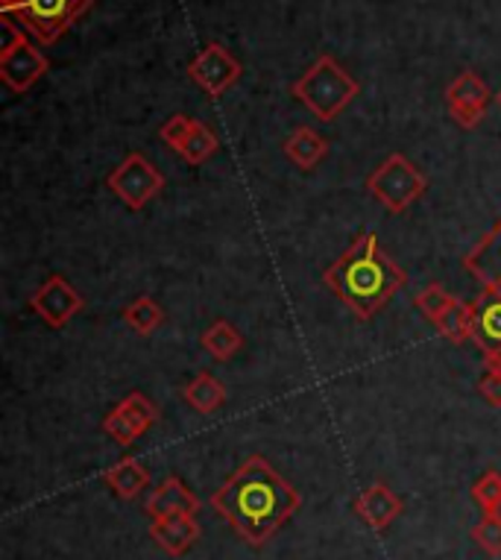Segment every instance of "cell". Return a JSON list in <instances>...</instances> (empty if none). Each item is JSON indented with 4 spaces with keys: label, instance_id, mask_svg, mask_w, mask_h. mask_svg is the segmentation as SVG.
<instances>
[{
    "label": "cell",
    "instance_id": "6da1fadb",
    "mask_svg": "<svg viewBox=\"0 0 501 560\" xmlns=\"http://www.w3.org/2000/svg\"><path fill=\"white\" fill-rule=\"evenodd\" d=\"M211 508L241 540L265 546L296 514L300 493L261 455H249L211 497Z\"/></svg>",
    "mask_w": 501,
    "mask_h": 560
},
{
    "label": "cell",
    "instance_id": "7a4b0ae2",
    "mask_svg": "<svg viewBox=\"0 0 501 560\" xmlns=\"http://www.w3.org/2000/svg\"><path fill=\"white\" fill-rule=\"evenodd\" d=\"M323 282L358 320H370L399 294V288H405L408 273L384 256L375 232H364L323 273Z\"/></svg>",
    "mask_w": 501,
    "mask_h": 560
},
{
    "label": "cell",
    "instance_id": "3957f363",
    "mask_svg": "<svg viewBox=\"0 0 501 560\" xmlns=\"http://www.w3.org/2000/svg\"><path fill=\"white\" fill-rule=\"evenodd\" d=\"M291 94L314 115L328 124L361 94V83L331 54H319L305 74L291 85Z\"/></svg>",
    "mask_w": 501,
    "mask_h": 560
},
{
    "label": "cell",
    "instance_id": "277c9868",
    "mask_svg": "<svg viewBox=\"0 0 501 560\" xmlns=\"http://www.w3.org/2000/svg\"><path fill=\"white\" fill-rule=\"evenodd\" d=\"M429 188V179L405 153H391L373 174L366 176V191L391 214L408 212Z\"/></svg>",
    "mask_w": 501,
    "mask_h": 560
},
{
    "label": "cell",
    "instance_id": "5b68a950",
    "mask_svg": "<svg viewBox=\"0 0 501 560\" xmlns=\"http://www.w3.org/2000/svg\"><path fill=\"white\" fill-rule=\"evenodd\" d=\"M3 42H0V80L15 94L30 92L42 77L50 71L47 56L36 45H30L24 30L7 15L3 21Z\"/></svg>",
    "mask_w": 501,
    "mask_h": 560
},
{
    "label": "cell",
    "instance_id": "8992f818",
    "mask_svg": "<svg viewBox=\"0 0 501 560\" xmlns=\"http://www.w3.org/2000/svg\"><path fill=\"white\" fill-rule=\"evenodd\" d=\"M106 185H109L112 194H115L127 209L141 212L147 202L155 200V197L162 194L164 176L159 174V167H155L147 156H141V153H127L124 162L109 174Z\"/></svg>",
    "mask_w": 501,
    "mask_h": 560
},
{
    "label": "cell",
    "instance_id": "52a82bcc",
    "mask_svg": "<svg viewBox=\"0 0 501 560\" xmlns=\"http://www.w3.org/2000/svg\"><path fill=\"white\" fill-rule=\"evenodd\" d=\"M92 7L94 0H24V7L15 15L24 30L38 38V45H54Z\"/></svg>",
    "mask_w": 501,
    "mask_h": 560
},
{
    "label": "cell",
    "instance_id": "ba28073f",
    "mask_svg": "<svg viewBox=\"0 0 501 560\" xmlns=\"http://www.w3.org/2000/svg\"><path fill=\"white\" fill-rule=\"evenodd\" d=\"M85 300L80 291L65 279L62 273L47 276L45 282L30 294V308L50 326V329H65L68 323L82 312Z\"/></svg>",
    "mask_w": 501,
    "mask_h": 560
},
{
    "label": "cell",
    "instance_id": "9c48e42d",
    "mask_svg": "<svg viewBox=\"0 0 501 560\" xmlns=\"http://www.w3.org/2000/svg\"><path fill=\"white\" fill-rule=\"evenodd\" d=\"M241 71H244L241 62H237L235 56L229 54L220 42H211V45L202 47L200 54L194 56V62L188 65V77H191L194 83L200 85L209 97L226 94L229 89L241 80Z\"/></svg>",
    "mask_w": 501,
    "mask_h": 560
},
{
    "label": "cell",
    "instance_id": "30bf717a",
    "mask_svg": "<svg viewBox=\"0 0 501 560\" xmlns=\"http://www.w3.org/2000/svg\"><path fill=\"white\" fill-rule=\"evenodd\" d=\"M155 420H159V408H155L144 394H129L127 399H120V402L106 413L103 432L109 434L115 443H120V446H129V443L138 441L141 434L150 432Z\"/></svg>",
    "mask_w": 501,
    "mask_h": 560
},
{
    "label": "cell",
    "instance_id": "8fae6325",
    "mask_svg": "<svg viewBox=\"0 0 501 560\" xmlns=\"http://www.w3.org/2000/svg\"><path fill=\"white\" fill-rule=\"evenodd\" d=\"M490 101L492 92L475 71H461L446 89L448 115L457 120V127L464 129H475L481 124Z\"/></svg>",
    "mask_w": 501,
    "mask_h": 560
},
{
    "label": "cell",
    "instance_id": "7c38bea8",
    "mask_svg": "<svg viewBox=\"0 0 501 560\" xmlns=\"http://www.w3.org/2000/svg\"><path fill=\"white\" fill-rule=\"evenodd\" d=\"M464 270L481 282V288L501 291V218L492 230L464 256Z\"/></svg>",
    "mask_w": 501,
    "mask_h": 560
},
{
    "label": "cell",
    "instance_id": "4fadbf2b",
    "mask_svg": "<svg viewBox=\"0 0 501 560\" xmlns=\"http://www.w3.org/2000/svg\"><path fill=\"white\" fill-rule=\"evenodd\" d=\"M473 340L483 352H501V291L483 288L473 300Z\"/></svg>",
    "mask_w": 501,
    "mask_h": 560
},
{
    "label": "cell",
    "instance_id": "5bb4252c",
    "mask_svg": "<svg viewBox=\"0 0 501 560\" xmlns=\"http://www.w3.org/2000/svg\"><path fill=\"white\" fill-rule=\"evenodd\" d=\"M150 537H153L159 549L179 558V555L191 549L194 542L200 540V525H197L191 514L155 516L153 523H150Z\"/></svg>",
    "mask_w": 501,
    "mask_h": 560
},
{
    "label": "cell",
    "instance_id": "9a60e30c",
    "mask_svg": "<svg viewBox=\"0 0 501 560\" xmlns=\"http://www.w3.org/2000/svg\"><path fill=\"white\" fill-rule=\"evenodd\" d=\"M405 511L401 499L393 493L391 487L375 481L373 487H366L364 493L356 499V514L361 516V523L370 525L373 532H384L396 516Z\"/></svg>",
    "mask_w": 501,
    "mask_h": 560
},
{
    "label": "cell",
    "instance_id": "2e32d148",
    "mask_svg": "<svg viewBox=\"0 0 501 560\" xmlns=\"http://www.w3.org/2000/svg\"><path fill=\"white\" fill-rule=\"evenodd\" d=\"M144 508H147V514L153 516V520L155 516H171V514L197 516V511H200V499H197V493L188 490L179 478L171 476V478H164L162 485L155 487L153 493H150Z\"/></svg>",
    "mask_w": 501,
    "mask_h": 560
},
{
    "label": "cell",
    "instance_id": "e0dca14e",
    "mask_svg": "<svg viewBox=\"0 0 501 560\" xmlns=\"http://www.w3.org/2000/svg\"><path fill=\"white\" fill-rule=\"evenodd\" d=\"M284 156L302 171H314L328 156V141L319 136L317 129L296 127L291 136L284 138Z\"/></svg>",
    "mask_w": 501,
    "mask_h": 560
},
{
    "label": "cell",
    "instance_id": "ac0fdd59",
    "mask_svg": "<svg viewBox=\"0 0 501 560\" xmlns=\"http://www.w3.org/2000/svg\"><path fill=\"white\" fill-rule=\"evenodd\" d=\"M103 481L109 485V490L120 499H136L141 497L150 485V469L138 458H124L115 467L103 472Z\"/></svg>",
    "mask_w": 501,
    "mask_h": 560
},
{
    "label": "cell",
    "instance_id": "d6986e66",
    "mask_svg": "<svg viewBox=\"0 0 501 560\" xmlns=\"http://www.w3.org/2000/svg\"><path fill=\"white\" fill-rule=\"evenodd\" d=\"M185 402L191 405L197 413H214L223 408L226 402V387L220 378H214L211 373H197V376L183 387Z\"/></svg>",
    "mask_w": 501,
    "mask_h": 560
},
{
    "label": "cell",
    "instance_id": "ffe728a7",
    "mask_svg": "<svg viewBox=\"0 0 501 560\" xmlns=\"http://www.w3.org/2000/svg\"><path fill=\"white\" fill-rule=\"evenodd\" d=\"M200 347L209 352L214 361L235 359L241 347H244V335L232 326L229 320H214L209 329L202 331Z\"/></svg>",
    "mask_w": 501,
    "mask_h": 560
},
{
    "label": "cell",
    "instance_id": "44dd1931",
    "mask_svg": "<svg viewBox=\"0 0 501 560\" xmlns=\"http://www.w3.org/2000/svg\"><path fill=\"white\" fill-rule=\"evenodd\" d=\"M434 326H438V331L448 343H466V340H473V303L455 300Z\"/></svg>",
    "mask_w": 501,
    "mask_h": 560
},
{
    "label": "cell",
    "instance_id": "7402d4cb",
    "mask_svg": "<svg viewBox=\"0 0 501 560\" xmlns=\"http://www.w3.org/2000/svg\"><path fill=\"white\" fill-rule=\"evenodd\" d=\"M124 323H127L136 335L147 338V335H153V331L164 323L162 305L155 303L153 296H138V300H132V303L124 308Z\"/></svg>",
    "mask_w": 501,
    "mask_h": 560
},
{
    "label": "cell",
    "instance_id": "603a6c76",
    "mask_svg": "<svg viewBox=\"0 0 501 560\" xmlns=\"http://www.w3.org/2000/svg\"><path fill=\"white\" fill-rule=\"evenodd\" d=\"M218 148H220L218 136H214L206 124L197 120L191 129V136L185 138V144L179 148V156H183L188 165H202V162H209V159L218 153Z\"/></svg>",
    "mask_w": 501,
    "mask_h": 560
},
{
    "label": "cell",
    "instance_id": "cb8c5ba5",
    "mask_svg": "<svg viewBox=\"0 0 501 560\" xmlns=\"http://www.w3.org/2000/svg\"><path fill=\"white\" fill-rule=\"evenodd\" d=\"M457 296H452L448 291H443L440 285H429V288H422L420 294L413 296V305L420 308V314H426L431 323H438L443 314H446V308L452 303H455Z\"/></svg>",
    "mask_w": 501,
    "mask_h": 560
},
{
    "label": "cell",
    "instance_id": "d4e9b609",
    "mask_svg": "<svg viewBox=\"0 0 501 560\" xmlns=\"http://www.w3.org/2000/svg\"><path fill=\"white\" fill-rule=\"evenodd\" d=\"M473 499L483 508V514H490L501 499V472L487 469V472L473 485Z\"/></svg>",
    "mask_w": 501,
    "mask_h": 560
},
{
    "label": "cell",
    "instance_id": "484cf974",
    "mask_svg": "<svg viewBox=\"0 0 501 560\" xmlns=\"http://www.w3.org/2000/svg\"><path fill=\"white\" fill-rule=\"evenodd\" d=\"M194 124H197V118H191V115H174L171 120H164L162 129H159V136H162V141L167 148L179 153V148L185 144V138L191 136Z\"/></svg>",
    "mask_w": 501,
    "mask_h": 560
},
{
    "label": "cell",
    "instance_id": "4316f807",
    "mask_svg": "<svg viewBox=\"0 0 501 560\" xmlns=\"http://www.w3.org/2000/svg\"><path fill=\"white\" fill-rule=\"evenodd\" d=\"M473 540L481 546L487 555H501V523L492 514H487L481 523L473 528Z\"/></svg>",
    "mask_w": 501,
    "mask_h": 560
},
{
    "label": "cell",
    "instance_id": "83f0119b",
    "mask_svg": "<svg viewBox=\"0 0 501 560\" xmlns=\"http://www.w3.org/2000/svg\"><path fill=\"white\" fill-rule=\"evenodd\" d=\"M478 394L483 396V402L490 405V408H501V376L483 373L481 382H478Z\"/></svg>",
    "mask_w": 501,
    "mask_h": 560
},
{
    "label": "cell",
    "instance_id": "f1b7e54d",
    "mask_svg": "<svg viewBox=\"0 0 501 560\" xmlns=\"http://www.w3.org/2000/svg\"><path fill=\"white\" fill-rule=\"evenodd\" d=\"M483 368H487V373L501 376V352H483Z\"/></svg>",
    "mask_w": 501,
    "mask_h": 560
},
{
    "label": "cell",
    "instance_id": "f546056e",
    "mask_svg": "<svg viewBox=\"0 0 501 560\" xmlns=\"http://www.w3.org/2000/svg\"><path fill=\"white\" fill-rule=\"evenodd\" d=\"M21 7H24V0H0L3 15H15V12H21Z\"/></svg>",
    "mask_w": 501,
    "mask_h": 560
},
{
    "label": "cell",
    "instance_id": "4dcf8cb0",
    "mask_svg": "<svg viewBox=\"0 0 501 560\" xmlns=\"http://www.w3.org/2000/svg\"><path fill=\"white\" fill-rule=\"evenodd\" d=\"M490 514H492V516H496V520H499V523H501V499H499V505H496V508H492V511H490Z\"/></svg>",
    "mask_w": 501,
    "mask_h": 560
},
{
    "label": "cell",
    "instance_id": "1f68e13d",
    "mask_svg": "<svg viewBox=\"0 0 501 560\" xmlns=\"http://www.w3.org/2000/svg\"><path fill=\"white\" fill-rule=\"evenodd\" d=\"M496 103H499V106H501V89H499V94H496Z\"/></svg>",
    "mask_w": 501,
    "mask_h": 560
}]
</instances>
